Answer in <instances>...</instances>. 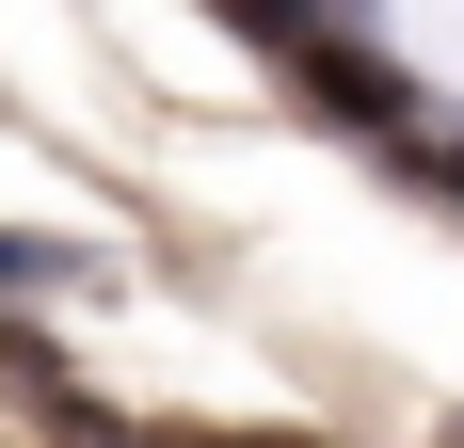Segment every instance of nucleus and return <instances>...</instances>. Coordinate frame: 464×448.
<instances>
[{
    "instance_id": "1",
    "label": "nucleus",
    "mask_w": 464,
    "mask_h": 448,
    "mask_svg": "<svg viewBox=\"0 0 464 448\" xmlns=\"http://www.w3.org/2000/svg\"><path fill=\"white\" fill-rule=\"evenodd\" d=\"M64 272V240H0V288H48Z\"/></svg>"
}]
</instances>
